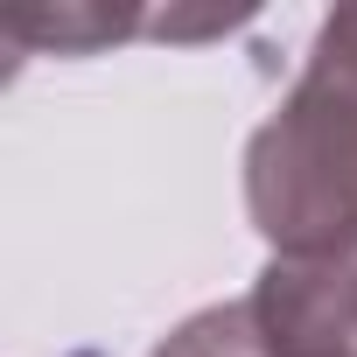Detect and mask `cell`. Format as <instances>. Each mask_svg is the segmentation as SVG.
Masks as SVG:
<instances>
[{"mask_svg":"<svg viewBox=\"0 0 357 357\" xmlns=\"http://www.w3.org/2000/svg\"><path fill=\"white\" fill-rule=\"evenodd\" d=\"M245 218L273 259L357 238V8H336L280 112L245 140Z\"/></svg>","mask_w":357,"mask_h":357,"instance_id":"obj_1","label":"cell"},{"mask_svg":"<svg viewBox=\"0 0 357 357\" xmlns=\"http://www.w3.org/2000/svg\"><path fill=\"white\" fill-rule=\"evenodd\" d=\"M245 301L273 357H357V238L308 259H266Z\"/></svg>","mask_w":357,"mask_h":357,"instance_id":"obj_2","label":"cell"},{"mask_svg":"<svg viewBox=\"0 0 357 357\" xmlns=\"http://www.w3.org/2000/svg\"><path fill=\"white\" fill-rule=\"evenodd\" d=\"M154 357H273V343L252 301H218V308H197L190 322H175Z\"/></svg>","mask_w":357,"mask_h":357,"instance_id":"obj_3","label":"cell"}]
</instances>
